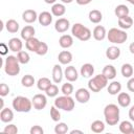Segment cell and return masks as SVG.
<instances>
[{"mask_svg":"<svg viewBox=\"0 0 134 134\" xmlns=\"http://www.w3.org/2000/svg\"><path fill=\"white\" fill-rule=\"evenodd\" d=\"M104 116L106 124L109 126H115L119 121V108L115 104H109L104 109Z\"/></svg>","mask_w":134,"mask_h":134,"instance_id":"6da1fadb","label":"cell"},{"mask_svg":"<svg viewBox=\"0 0 134 134\" xmlns=\"http://www.w3.org/2000/svg\"><path fill=\"white\" fill-rule=\"evenodd\" d=\"M4 71L7 75L15 76L20 73V62L15 55H7L4 61Z\"/></svg>","mask_w":134,"mask_h":134,"instance_id":"7a4b0ae2","label":"cell"},{"mask_svg":"<svg viewBox=\"0 0 134 134\" xmlns=\"http://www.w3.org/2000/svg\"><path fill=\"white\" fill-rule=\"evenodd\" d=\"M13 108L17 112H22V113H27L31 110L32 108V102L26 96H16L13 99Z\"/></svg>","mask_w":134,"mask_h":134,"instance_id":"3957f363","label":"cell"},{"mask_svg":"<svg viewBox=\"0 0 134 134\" xmlns=\"http://www.w3.org/2000/svg\"><path fill=\"white\" fill-rule=\"evenodd\" d=\"M107 39L110 43L113 44H122L127 41L128 39V34L126 32V30L121 29V28H116L113 27L111 29H109V31L107 32Z\"/></svg>","mask_w":134,"mask_h":134,"instance_id":"277c9868","label":"cell"},{"mask_svg":"<svg viewBox=\"0 0 134 134\" xmlns=\"http://www.w3.org/2000/svg\"><path fill=\"white\" fill-rule=\"evenodd\" d=\"M71 34H72L73 37H75L76 39H79L80 41H83V42L88 41L92 36L91 30L88 27H86L83 24H81V23H74L72 25Z\"/></svg>","mask_w":134,"mask_h":134,"instance_id":"5b68a950","label":"cell"},{"mask_svg":"<svg viewBox=\"0 0 134 134\" xmlns=\"http://www.w3.org/2000/svg\"><path fill=\"white\" fill-rule=\"evenodd\" d=\"M108 81L109 80L103 73L97 74L88 81V88L92 92H99L102 89H104L108 85Z\"/></svg>","mask_w":134,"mask_h":134,"instance_id":"8992f818","label":"cell"},{"mask_svg":"<svg viewBox=\"0 0 134 134\" xmlns=\"http://www.w3.org/2000/svg\"><path fill=\"white\" fill-rule=\"evenodd\" d=\"M54 106L58 109H62L64 111H72L74 109L75 103L74 99L70 96V95H62V96H58L54 99Z\"/></svg>","mask_w":134,"mask_h":134,"instance_id":"52a82bcc","label":"cell"},{"mask_svg":"<svg viewBox=\"0 0 134 134\" xmlns=\"http://www.w3.org/2000/svg\"><path fill=\"white\" fill-rule=\"evenodd\" d=\"M31 102H32V107L36 110H42L47 105V97L42 93H38L34 95V97L31 98Z\"/></svg>","mask_w":134,"mask_h":134,"instance_id":"ba28073f","label":"cell"},{"mask_svg":"<svg viewBox=\"0 0 134 134\" xmlns=\"http://www.w3.org/2000/svg\"><path fill=\"white\" fill-rule=\"evenodd\" d=\"M69 27H70V22L66 18H59L54 23V29L60 34L66 32L69 29Z\"/></svg>","mask_w":134,"mask_h":134,"instance_id":"9c48e42d","label":"cell"},{"mask_svg":"<svg viewBox=\"0 0 134 134\" xmlns=\"http://www.w3.org/2000/svg\"><path fill=\"white\" fill-rule=\"evenodd\" d=\"M75 99L81 104H86L90 99V92L86 88H80L75 91Z\"/></svg>","mask_w":134,"mask_h":134,"instance_id":"30bf717a","label":"cell"},{"mask_svg":"<svg viewBox=\"0 0 134 134\" xmlns=\"http://www.w3.org/2000/svg\"><path fill=\"white\" fill-rule=\"evenodd\" d=\"M64 76L68 82H75L79 79V72L74 66H67L64 70Z\"/></svg>","mask_w":134,"mask_h":134,"instance_id":"8fae6325","label":"cell"},{"mask_svg":"<svg viewBox=\"0 0 134 134\" xmlns=\"http://www.w3.org/2000/svg\"><path fill=\"white\" fill-rule=\"evenodd\" d=\"M38 16L39 15L37 14L36 10H34V9H26L22 14V19H23L24 22H26L28 24H31V23H34L38 19Z\"/></svg>","mask_w":134,"mask_h":134,"instance_id":"7c38bea8","label":"cell"},{"mask_svg":"<svg viewBox=\"0 0 134 134\" xmlns=\"http://www.w3.org/2000/svg\"><path fill=\"white\" fill-rule=\"evenodd\" d=\"M64 77V71L62 70V67L59 64H55L52 68V81L55 84H59L62 82Z\"/></svg>","mask_w":134,"mask_h":134,"instance_id":"4fadbf2b","label":"cell"},{"mask_svg":"<svg viewBox=\"0 0 134 134\" xmlns=\"http://www.w3.org/2000/svg\"><path fill=\"white\" fill-rule=\"evenodd\" d=\"M117 104L122 107V108H127L130 106L131 104V96L129 93L127 92H119L118 96H117Z\"/></svg>","mask_w":134,"mask_h":134,"instance_id":"5bb4252c","label":"cell"},{"mask_svg":"<svg viewBox=\"0 0 134 134\" xmlns=\"http://www.w3.org/2000/svg\"><path fill=\"white\" fill-rule=\"evenodd\" d=\"M38 21L42 26H48L52 22V14L49 12H42L38 16Z\"/></svg>","mask_w":134,"mask_h":134,"instance_id":"9a60e30c","label":"cell"},{"mask_svg":"<svg viewBox=\"0 0 134 134\" xmlns=\"http://www.w3.org/2000/svg\"><path fill=\"white\" fill-rule=\"evenodd\" d=\"M92 36L96 41H103L106 37H107V31L106 28L102 25H97L94 27L93 31H92Z\"/></svg>","mask_w":134,"mask_h":134,"instance_id":"2e32d148","label":"cell"},{"mask_svg":"<svg viewBox=\"0 0 134 134\" xmlns=\"http://www.w3.org/2000/svg\"><path fill=\"white\" fill-rule=\"evenodd\" d=\"M8 47H9V50H12L14 52H19L22 50L23 43H22L21 39H19V38H12L8 41Z\"/></svg>","mask_w":134,"mask_h":134,"instance_id":"e0dca14e","label":"cell"},{"mask_svg":"<svg viewBox=\"0 0 134 134\" xmlns=\"http://www.w3.org/2000/svg\"><path fill=\"white\" fill-rule=\"evenodd\" d=\"M81 75L85 79H90L94 73V66L90 63H86L81 67Z\"/></svg>","mask_w":134,"mask_h":134,"instance_id":"ac0fdd59","label":"cell"},{"mask_svg":"<svg viewBox=\"0 0 134 134\" xmlns=\"http://www.w3.org/2000/svg\"><path fill=\"white\" fill-rule=\"evenodd\" d=\"M35 34H36V29L34 28V26L31 25H26L22 28L21 30V38L25 41L31 39L35 37Z\"/></svg>","mask_w":134,"mask_h":134,"instance_id":"d6986e66","label":"cell"},{"mask_svg":"<svg viewBox=\"0 0 134 134\" xmlns=\"http://www.w3.org/2000/svg\"><path fill=\"white\" fill-rule=\"evenodd\" d=\"M133 19L128 15V16H125V17H121V18H118V26L119 28L126 30V29H129L132 27L133 25Z\"/></svg>","mask_w":134,"mask_h":134,"instance_id":"ffe728a7","label":"cell"},{"mask_svg":"<svg viewBox=\"0 0 134 134\" xmlns=\"http://www.w3.org/2000/svg\"><path fill=\"white\" fill-rule=\"evenodd\" d=\"M0 119L2 122H10L14 119V112L9 108H3L0 112Z\"/></svg>","mask_w":134,"mask_h":134,"instance_id":"44dd1931","label":"cell"},{"mask_svg":"<svg viewBox=\"0 0 134 134\" xmlns=\"http://www.w3.org/2000/svg\"><path fill=\"white\" fill-rule=\"evenodd\" d=\"M59 44L62 48H69L73 45V38L70 35H63L59 39Z\"/></svg>","mask_w":134,"mask_h":134,"instance_id":"7402d4cb","label":"cell"},{"mask_svg":"<svg viewBox=\"0 0 134 134\" xmlns=\"http://www.w3.org/2000/svg\"><path fill=\"white\" fill-rule=\"evenodd\" d=\"M120 55V49L117 46H110L106 49V57L109 60H116Z\"/></svg>","mask_w":134,"mask_h":134,"instance_id":"603a6c76","label":"cell"},{"mask_svg":"<svg viewBox=\"0 0 134 134\" xmlns=\"http://www.w3.org/2000/svg\"><path fill=\"white\" fill-rule=\"evenodd\" d=\"M119 131L122 134H134V127L131 121L122 120L119 124Z\"/></svg>","mask_w":134,"mask_h":134,"instance_id":"cb8c5ba5","label":"cell"},{"mask_svg":"<svg viewBox=\"0 0 134 134\" xmlns=\"http://www.w3.org/2000/svg\"><path fill=\"white\" fill-rule=\"evenodd\" d=\"M58 60H59V62L61 64L67 65V64L71 63V61H72V53L70 51H68V50H63V51H61L59 53Z\"/></svg>","mask_w":134,"mask_h":134,"instance_id":"d4e9b609","label":"cell"},{"mask_svg":"<svg viewBox=\"0 0 134 134\" xmlns=\"http://www.w3.org/2000/svg\"><path fill=\"white\" fill-rule=\"evenodd\" d=\"M66 13V7L63 3H54L51 6V14L55 17H62Z\"/></svg>","mask_w":134,"mask_h":134,"instance_id":"484cf974","label":"cell"},{"mask_svg":"<svg viewBox=\"0 0 134 134\" xmlns=\"http://www.w3.org/2000/svg\"><path fill=\"white\" fill-rule=\"evenodd\" d=\"M88 17H89L90 22H92L94 24H98L103 20V14L98 9H92V10H90Z\"/></svg>","mask_w":134,"mask_h":134,"instance_id":"4316f807","label":"cell"},{"mask_svg":"<svg viewBox=\"0 0 134 134\" xmlns=\"http://www.w3.org/2000/svg\"><path fill=\"white\" fill-rule=\"evenodd\" d=\"M108 80H113L116 76V69L113 65H106L103 68V72H102Z\"/></svg>","mask_w":134,"mask_h":134,"instance_id":"83f0119b","label":"cell"},{"mask_svg":"<svg viewBox=\"0 0 134 134\" xmlns=\"http://www.w3.org/2000/svg\"><path fill=\"white\" fill-rule=\"evenodd\" d=\"M129 13H130V9H129V7H128L127 5H125V4H119V5H117V6L115 7V9H114V14H115V16L117 17V19H118V18H121V17H125V16H128Z\"/></svg>","mask_w":134,"mask_h":134,"instance_id":"f1b7e54d","label":"cell"},{"mask_svg":"<svg viewBox=\"0 0 134 134\" xmlns=\"http://www.w3.org/2000/svg\"><path fill=\"white\" fill-rule=\"evenodd\" d=\"M121 90V84L118 81H113L108 86V92L111 95H117Z\"/></svg>","mask_w":134,"mask_h":134,"instance_id":"f546056e","label":"cell"},{"mask_svg":"<svg viewBox=\"0 0 134 134\" xmlns=\"http://www.w3.org/2000/svg\"><path fill=\"white\" fill-rule=\"evenodd\" d=\"M5 27H6V30H7L8 32H10V34H16V32L19 30V27H20V26H19V23H18L16 20L9 19V20L6 21Z\"/></svg>","mask_w":134,"mask_h":134,"instance_id":"4dcf8cb0","label":"cell"},{"mask_svg":"<svg viewBox=\"0 0 134 134\" xmlns=\"http://www.w3.org/2000/svg\"><path fill=\"white\" fill-rule=\"evenodd\" d=\"M133 71H134V69H133V66H132L131 64H129V63L122 64L121 69H120V72H121V75H122L124 77H127V79L132 77Z\"/></svg>","mask_w":134,"mask_h":134,"instance_id":"1f68e13d","label":"cell"},{"mask_svg":"<svg viewBox=\"0 0 134 134\" xmlns=\"http://www.w3.org/2000/svg\"><path fill=\"white\" fill-rule=\"evenodd\" d=\"M40 42H41V41H39L37 38L34 37V38H31V39L25 41V46H26L27 50L32 51V52H36V50H37V48H38Z\"/></svg>","mask_w":134,"mask_h":134,"instance_id":"d6a6232c","label":"cell"},{"mask_svg":"<svg viewBox=\"0 0 134 134\" xmlns=\"http://www.w3.org/2000/svg\"><path fill=\"white\" fill-rule=\"evenodd\" d=\"M51 85V81L48 77H40L37 82V87L41 91H46V89Z\"/></svg>","mask_w":134,"mask_h":134,"instance_id":"836d02e7","label":"cell"},{"mask_svg":"<svg viewBox=\"0 0 134 134\" xmlns=\"http://www.w3.org/2000/svg\"><path fill=\"white\" fill-rule=\"evenodd\" d=\"M91 131L94 132V133H102L105 131V124L104 121L97 119V120H94L92 124H91V127H90Z\"/></svg>","mask_w":134,"mask_h":134,"instance_id":"e575fe53","label":"cell"},{"mask_svg":"<svg viewBox=\"0 0 134 134\" xmlns=\"http://www.w3.org/2000/svg\"><path fill=\"white\" fill-rule=\"evenodd\" d=\"M21 84H22V86H24L26 88L32 87L34 84H35V77L32 75H30V74H25L21 79Z\"/></svg>","mask_w":134,"mask_h":134,"instance_id":"d590c367","label":"cell"},{"mask_svg":"<svg viewBox=\"0 0 134 134\" xmlns=\"http://www.w3.org/2000/svg\"><path fill=\"white\" fill-rule=\"evenodd\" d=\"M17 58H18L20 64H27L29 62V60H30V57H29L28 52L23 51V50H21V51H19L17 53Z\"/></svg>","mask_w":134,"mask_h":134,"instance_id":"8d00e7d4","label":"cell"},{"mask_svg":"<svg viewBox=\"0 0 134 134\" xmlns=\"http://www.w3.org/2000/svg\"><path fill=\"white\" fill-rule=\"evenodd\" d=\"M61 91L64 95H71L73 92V85L71 84V82H67V83L63 84Z\"/></svg>","mask_w":134,"mask_h":134,"instance_id":"74e56055","label":"cell"},{"mask_svg":"<svg viewBox=\"0 0 134 134\" xmlns=\"http://www.w3.org/2000/svg\"><path fill=\"white\" fill-rule=\"evenodd\" d=\"M68 132V126L65 122H59L54 127V133L55 134H65Z\"/></svg>","mask_w":134,"mask_h":134,"instance_id":"f35d334b","label":"cell"},{"mask_svg":"<svg viewBox=\"0 0 134 134\" xmlns=\"http://www.w3.org/2000/svg\"><path fill=\"white\" fill-rule=\"evenodd\" d=\"M46 95L49 97H54L59 94V88L55 84H51L47 89H46Z\"/></svg>","mask_w":134,"mask_h":134,"instance_id":"ab89813d","label":"cell"},{"mask_svg":"<svg viewBox=\"0 0 134 134\" xmlns=\"http://www.w3.org/2000/svg\"><path fill=\"white\" fill-rule=\"evenodd\" d=\"M47 52H48V45L45 42H40V44L36 50V53L38 55H45Z\"/></svg>","mask_w":134,"mask_h":134,"instance_id":"60d3db41","label":"cell"},{"mask_svg":"<svg viewBox=\"0 0 134 134\" xmlns=\"http://www.w3.org/2000/svg\"><path fill=\"white\" fill-rule=\"evenodd\" d=\"M50 117L53 121H59L61 119V113L54 105L52 107H50Z\"/></svg>","mask_w":134,"mask_h":134,"instance_id":"b9f144b4","label":"cell"},{"mask_svg":"<svg viewBox=\"0 0 134 134\" xmlns=\"http://www.w3.org/2000/svg\"><path fill=\"white\" fill-rule=\"evenodd\" d=\"M3 132L6 134H17L18 133V128L16 125L14 124H8L7 126H5V128L3 129Z\"/></svg>","mask_w":134,"mask_h":134,"instance_id":"7bdbcfd3","label":"cell"},{"mask_svg":"<svg viewBox=\"0 0 134 134\" xmlns=\"http://www.w3.org/2000/svg\"><path fill=\"white\" fill-rule=\"evenodd\" d=\"M8 93H9V87L5 83H1L0 84V95L3 97V96H6Z\"/></svg>","mask_w":134,"mask_h":134,"instance_id":"ee69618b","label":"cell"},{"mask_svg":"<svg viewBox=\"0 0 134 134\" xmlns=\"http://www.w3.org/2000/svg\"><path fill=\"white\" fill-rule=\"evenodd\" d=\"M29 132H30V134H43L44 133V130H43V128L41 126L36 125V126H32L30 128Z\"/></svg>","mask_w":134,"mask_h":134,"instance_id":"f6af8a7d","label":"cell"},{"mask_svg":"<svg viewBox=\"0 0 134 134\" xmlns=\"http://www.w3.org/2000/svg\"><path fill=\"white\" fill-rule=\"evenodd\" d=\"M8 45H6V44H4V43H1L0 44V53L2 54V55H5L7 52H8Z\"/></svg>","mask_w":134,"mask_h":134,"instance_id":"bcb514c9","label":"cell"},{"mask_svg":"<svg viewBox=\"0 0 134 134\" xmlns=\"http://www.w3.org/2000/svg\"><path fill=\"white\" fill-rule=\"evenodd\" d=\"M127 88L129 91L134 92V77H130L128 83H127Z\"/></svg>","mask_w":134,"mask_h":134,"instance_id":"7dc6e473","label":"cell"},{"mask_svg":"<svg viewBox=\"0 0 134 134\" xmlns=\"http://www.w3.org/2000/svg\"><path fill=\"white\" fill-rule=\"evenodd\" d=\"M129 117L132 121H134V105L129 109Z\"/></svg>","mask_w":134,"mask_h":134,"instance_id":"c3c4849f","label":"cell"},{"mask_svg":"<svg viewBox=\"0 0 134 134\" xmlns=\"http://www.w3.org/2000/svg\"><path fill=\"white\" fill-rule=\"evenodd\" d=\"M92 0H75V2L79 4V5H87L91 2Z\"/></svg>","mask_w":134,"mask_h":134,"instance_id":"681fc988","label":"cell"},{"mask_svg":"<svg viewBox=\"0 0 134 134\" xmlns=\"http://www.w3.org/2000/svg\"><path fill=\"white\" fill-rule=\"evenodd\" d=\"M129 50L132 54H134V42H132L130 45H129Z\"/></svg>","mask_w":134,"mask_h":134,"instance_id":"f907efd6","label":"cell"},{"mask_svg":"<svg viewBox=\"0 0 134 134\" xmlns=\"http://www.w3.org/2000/svg\"><path fill=\"white\" fill-rule=\"evenodd\" d=\"M44 1H45V3H47V4H54L57 0H44Z\"/></svg>","mask_w":134,"mask_h":134,"instance_id":"816d5d0a","label":"cell"},{"mask_svg":"<svg viewBox=\"0 0 134 134\" xmlns=\"http://www.w3.org/2000/svg\"><path fill=\"white\" fill-rule=\"evenodd\" d=\"M74 133H80V134H82L83 131H81V130H72V131H70V134H74Z\"/></svg>","mask_w":134,"mask_h":134,"instance_id":"f5cc1de1","label":"cell"},{"mask_svg":"<svg viewBox=\"0 0 134 134\" xmlns=\"http://www.w3.org/2000/svg\"><path fill=\"white\" fill-rule=\"evenodd\" d=\"M62 1V3H65V4H69V3H71L73 0H61Z\"/></svg>","mask_w":134,"mask_h":134,"instance_id":"db71d44e","label":"cell"},{"mask_svg":"<svg viewBox=\"0 0 134 134\" xmlns=\"http://www.w3.org/2000/svg\"><path fill=\"white\" fill-rule=\"evenodd\" d=\"M0 103H1V109H3V108H4V107H3V106H4V100L1 98V99H0Z\"/></svg>","mask_w":134,"mask_h":134,"instance_id":"11a10c76","label":"cell"},{"mask_svg":"<svg viewBox=\"0 0 134 134\" xmlns=\"http://www.w3.org/2000/svg\"><path fill=\"white\" fill-rule=\"evenodd\" d=\"M128 2H130V3H131V4H133V5H134V0H129V1H128Z\"/></svg>","mask_w":134,"mask_h":134,"instance_id":"9f6ffc18","label":"cell"},{"mask_svg":"<svg viewBox=\"0 0 134 134\" xmlns=\"http://www.w3.org/2000/svg\"><path fill=\"white\" fill-rule=\"evenodd\" d=\"M126 1H129V0H126Z\"/></svg>","mask_w":134,"mask_h":134,"instance_id":"6f0895ef","label":"cell"}]
</instances>
